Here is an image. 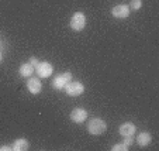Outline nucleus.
I'll return each mask as SVG.
<instances>
[{"instance_id": "1", "label": "nucleus", "mask_w": 159, "mask_h": 151, "mask_svg": "<svg viewBox=\"0 0 159 151\" xmlns=\"http://www.w3.org/2000/svg\"><path fill=\"white\" fill-rule=\"evenodd\" d=\"M106 129H107V124L100 117L90 119L89 123H87V131L92 136H100V134H103L106 131Z\"/></svg>"}, {"instance_id": "2", "label": "nucleus", "mask_w": 159, "mask_h": 151, "mask_svg": "<svg viewBox=\"0 0 159 151\" xmlns=\"http://www.w3.org/2000/svg\"><path fill=\"white\" fill-rule=\"evenodd\" d=\"M65 92L66 95H69V96H80L82 93L84 92V86L83 83H80V82H76V81H70L68 82V83L65 85Z\"/></svg>"}, {"instance_id": "3", "label": "nucleus", "mask_w": 159, "mask_h": 151, "mask_svg": "<svg viewBox=\"0 0 159 151\" xmlns=\"http://www.w3.org/2000/svg\"><path fill=\"white\" fill-rule=\"evenodd\" d=\"M70 79H72V73L69 71H66V72L61 73V75H57L52 79V88L57 89V91H61V89L65 88V85L68 82H70Z\"/></svg>"}, {"instance_id": "4", "label": "nucleus", "mask_w": 159, "mask_h": 151, "mask_svg": "<svg viewBox=\"0 0 159 151\" xmlns=\"http://www.w3.org/2000/svg\"><path fill=\"white\" fill-rule=\"evenodd\" d=\"M70 28L75 31H82L84 28V26H86V16L83 14L82 12H78L75 13V14L72 16V18H70Z\"/></svg>"}, {"instance_id": "5", "label": "nucleus", "mask_w": 159, "mask_h": 151, "mask_svg": "<svg viewBox=\"0 0 159 151\" xmlns=\"http://www.w3.org/2000/svg\"><path fill=\"white\" fill-rule=\"evenodd\" d=\"M35 72L38 75V78H49L54 72V67H52V64L47 62H38V65L35 67Z\"/></svg>"}, {"instance_id": "6", "label": "nucleus", "mask_w": 159, "mask_h": 151, "mask_svg": "<svg viewBox=\"0 0 159 151\" xmlns=\"http://www.w3.org/2000/svg\"><path fill=\"white\" fill-rule=\"evenodd\" d=\"M27 89L30 91V93L33 95H38L42 91V82L39 78H34L30 76V79L27 81Z\"/></svg>"}, {"instance_id": "7", "label": "nucleus", "mask_w": 159, "mask_h": 151, "mask_svg": "<svg viewBox=\"0 0 159 151\" xmlns=\"http://www.w3.org/2000/svg\"><path fill=\"white\" fill-rule=\"evenodd\" d=\"M87 119V112L84 109H82V107H76V109H73L72 112H70V120L73 121V123H83V121H86Z\"/></svg>"}, {"instance_id": "8", "label": "nucleus", "mask_w": 159, "mask_h": 151, "mask_svg": "<svg viewBox=\"0 0 159 151\" xmlns=\"http://www.w3.org/2000/svg\"><path fill=\"white\" fill-rule=\"evenodd\" d=\"M135 131H137V127H135L131 121H125V123H123L120 126V129H118V133H120V136H123V137L134 136Z\"/></svg>"}, {"instance_id": "9", "label": "nucleus", "mask_w": 159, "mask_h": 151, "mask_svg": "<svg viewBox=\"0 0 159 151\" xmlns=\"http://www.w3.org/2000/svg\"><path fill=\"white\" fill-rule=\"evenodd\" d=\"M111 13L116 18H127L129 16V7L127 4H118V6L113 7Z\"/></svg>"}, {"instance_id": "10", "label": "nucleus", "mask_w": 159, "mask_h": 151, "mask_svg": "<svg viewBox=\"0 0 159 151\" xmlns=\"http://www.w3.org/2000/svg\"><path fill=\"white\" fill-rule=\"evenodd\" d=\"M34 71H35V68H34L30 62L23 64V65H20V68H18V73H20V76H23V78H30L34 73Z\"/></svg>"}, {"instance_id": "11", "label": "nucleus", "mask_w": 159, "mask_h": 151, "mask_svg": "<svg viewBox=\"0 0 159 151\" xmlns=\"http://www.w3.org/2000/svg\"><path fill=\"white\" fill-rule=\"evenodd\" d=\"M30 148V143L25 139H17L13 143V150L14 151H27Z\"/></svg>"}, {"instance_id": "12", "label": "nucleus", "mask_w": 159, "mask_h": 151, "mask_svg": "<svg viewBox=\"0 0 159 151\" xmlns=\"http://www.w3.org/2000/svg\"><path fill=\"white\" fill-rule=\"evenodd\" d=\"M151 140H152V136L149 133H147V131H144V133H139L137 136V144L141 145V147H145V145H148L151 143Z\"/></svg>"}, {"instance_id": "13", "label": "nucleus", "mask_w": 159, "mask_h": 151, "mask_svg": "<svg viewBox=\"0 0 159 151\" xmlns=\"http://www.w3.org/2000/svg\"><path fill=\"white\" fill-rule=\"evenodd\" d=\"M129 10H139L142 7V0H131V3H129Z\"/></svg>"}, {"instance_id": "14", "label": "nucleus", "mask_w": 159, "mask_h": 151, "mask_svg": "<svg viewBox=\"0 0 159 151\" xmlns=\"http://www.w3.org/2000/svg\"><path fill=\"white\" fill-rule=\"evenodd\" d=\"M128 150V145H125L124 143H120V144H114L111 147V151H127Z\"/></svg>"}, {"instance_id": "15", "label": "nucleus", "mask_w": 159, "mask_h": 151, "mask_svg": "<svg viewBox=\"0 0 159 151\" xmlns=\"http://www.w3.org/2000/svg\"><path fill=\"white\" fill-rule=\"evenodd\" d=\"M124 144H125V145H128V147H129V145H132V144H134V143H135V140H134V136H129V137H124Z\"/></svg>"}, {"instance_id": "16", "label": "nucleus", "mask_w": 159, "mask_h": 151, "mask_svg": "<svg viewBox=\"0 0 159 151\" xmlns=\"http://www.w3.org/2000/svg\"><path fill=\"white\" fill-rule=\"evenodd\" d=\"M28 62H30V64H31V65H33L34 68H35L37 65H38V59H37L35 57H31V58H30V61H28Z\"/></svg>"}, {"instance_id": "17", "label": "nucleus", "mask_w": 159, "mask_h": 151, "mask_svg": "<svg viewBox=\"0 0 159 151\" xmlns=\"http://www.w3.org/2000/svg\"><path fill=\"white\" fill-rule=\"evenodd\" d=\"M0 151H13V145L10 147V145H2L0 147Z\"/></svg>"}, {"instance_id": "18", "label": "nucleus", "mask_w": 159, "mask_h": 151, "mask_svg": "<svg viewBox=\"0 0 159 151\" xmlns=\"http://www.w3.org/2000/svg\"><path fill=\"white\" fill-rule=\"evenodd\" d=\"M0 62H2V52H0Z\"/></svg>"}]
</instances>
